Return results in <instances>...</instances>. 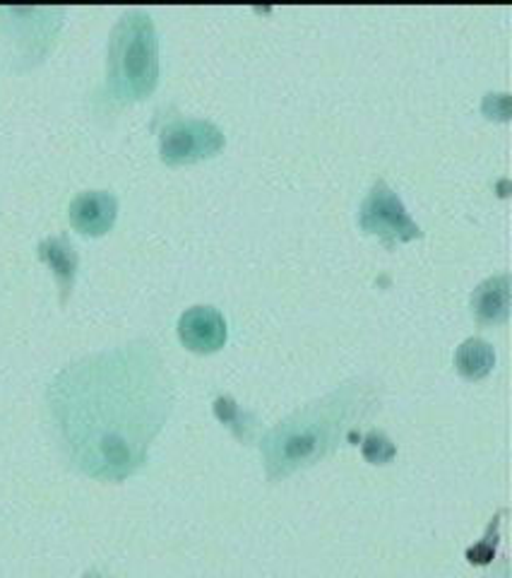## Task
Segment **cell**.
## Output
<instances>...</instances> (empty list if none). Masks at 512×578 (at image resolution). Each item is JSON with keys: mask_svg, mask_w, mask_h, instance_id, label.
<instances>
[{"mask_svg": "<svg viewBox=\"0 0 512 578\" xmlns=\"http://www.w3.org/2000/svg\"><path fill=\"white\" fill-rule=\"evenodd\" d=\"M361 453L364 458L373 465H385L397 456V446L392 444V439L378 432V429H371V432L361 439Z\"/></svg>", "mask_w": 512, "mask_h": 578, "instance_id": "obj_12", "label": "cell"}, {"mask_svg": "<svg viewBox=\"0 0 512 578\" xmlns=\"http://www.w3.org/2000/svg\"><path fill=\"white\" fill-rule=\"evenodd\" d=\"M159 36L155 22L130 10L111 30L106 58V90L118 102H137L157 90Z\"/></svg>", "mask_w": 512, "mask_h": 578, "instance_id": "obj_3", "label": "cell"}, {"mask_svg": "<svg viewBox=\"0 0 512 578\" xmlns=\"http://www.w3.org/2000/svg\"><path fill=\"white\" fill-rule=\"evenodd\" d=\"M36 251H39L42 261L54 270L60 287V299L66 304L75 285V275H78V265H80L78 251H75V246L70 243L68 237H48L39 243V249Z\"/></svg>", "mask_w": 512, "mask_h": 578, "instance_id": "obj_9", "label": "cell"}, {"mask_svg": "<svg viewBox=\"0 0 512 578\" xmlns=\"http://www.w3.org/2000/svg\"><path fill=\"white\" fill-rule=\"evenodd\" d=\"M46 398L70 463L118 483L145 465L171 412L173 381L155 345L137 340L66 366Z\"/></svg>", "mask_w": 512, "mask_h": 578, "instance_id": "obj_1", "label": "cell"}, {"mask_svg": "<svg viewBox=\"0 0 512 578\" xmlns=\"http://www.w3.org/2000/svg\"><path fill=\"white\" fill-rule=\"evenodd\" d=\"M215 415L217 420L224 422L227 427L234 429V434L239 437L241 441H251L253 439V429H255V417L251 412L241 410L239 405H236L234 398L229 396H219L215 400Z\"/></svg>", "mask_w": 512, "mask_h": 578, "instance_id": "obj_11", "label": "cell"}, {"mask_svg": "<svg viewBox=\"0 0 512 578\" xmlns=\"http://www.w3.org/2000/svg\"><path fill=\"white\" fill-rule=\"evenodd\" d=\"M359 227L378 237L387 249L423 237V229L411 219L402 199L385 179L373 181L359 207Z\"/></svg>", "mask_w": 512, "mask_h": 578, "instance_id": "obj_4", "label": "cell"}, {"mask_svg": "<svg viewBox=\"0 0 512 578\" xmlns=\"http://www.w3.org/2000/svg\"><path fill=\"white\" fill-rule=\"evenodd\" d=\"M84 578H106L102 574H96V571H90V574H84Z\"/></svg>", "mask_w": 512, "mask_h": 578, "instance_id": "obj_13", "label": "cell"}, {"mask_svg": "<svg viewBox=\"0 0 512 578\" xmlns=\"http://www.w3.org/2000/svg\"><path fill=\"white\" fill-rule=\"evenodd\" d=\"M378 408V386L368 378H352L284 417L260 439L268 479L277 483L320 463L346 441L361 439L359 422Z\"/></svg>", "mask_w": 512, "mask_h": 578, "instance_id": "obj_2", "label": "cell"}, {"mask_svg": "<svg viewBox=\"0 0 512 578\" xmlns=\"http://www.w3.org/2000/svg\"><path fill=\"white\" fill-rule=\"evenodd\" d=\"M70 225L84 237H102L118 217V199L111 191H84L70 201Z\"/></svg>", "mask_w": 512, "mask_h": 578, "instance_id": "obj_7", "label": "cell"}, {"mask_svg": "<svg viewBox=\"0 0 512 578\" xmlns=\"http://www.w3.org/2000/svg\"><path fill=\"white\" fill-rule=\"evenodd\" d=\"M471 316L479 326H501L510 316V273L486 277L469 297Z\"/></svg>", "mask_w": 512, "mask_h": 578, "instance_id": "obj_8", "label": "cell"}, {"mask_svg": "<svg viewBox=\"0 0 512 578\" xmlns=\"http://www.w3.org/2000/svg\"><path fill=\"white\" fill-rule=\"evenodd\" d=\"M179 338L195 354L217 352L227 345V318L215 306H191L179 318Z\"/></svg>", "mask_w": 512, "mask_h": 578, "instance_id": "obj_6", "label": "cell"}, {"mask_svg": "<svg viewBox=\"0 0 512 578\" xmlns=\"http://www.w3.org/2000/svg\"><path fill=\"white\" fill-rule=\"evenodd\" d=\"M453 362H455V369L462 378L481 381L493 372L496 350H493L491 342H486L481 338H467L455 350Z\"/></svg>", "mask_w": 512, "mask_h": 578, "instance_id": "obj_10", "label": "cell"}, {"mask_svg": "<svg viewBox=\"0 0 512 578\" xmlns=\"http://www.w3.org/2000/svg\"><path fill=\"white\" fill-rule=\"evenodd\" d=\"M224 145L221 128L207 118H171L159 133L161 162L173 167L215 157Z\"/></svg>", "mask_w": 512, "mask_h": 578, "instance_id": "obj_5", "label": "cell"}]
</instances>
